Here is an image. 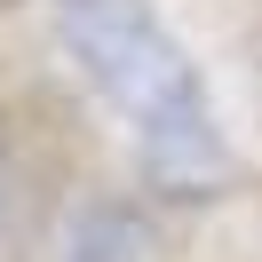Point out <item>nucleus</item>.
<instances>
[{
  "instance_id": "3",
  "label": "nucleus",
  "mask_w": 262,
  "mask_h": 262,
  "mask_svg": "<svg viewBox=\"0 0 262 262\" xmlns=\"http://www.w3.org/2000/svg\"><path fill=\"white\" fill-rule=\"evenodd\" d=\"M0 223H8V175H0Z\"/></svg>"
},
{
  "instance_id": "1",
  "label": "nucleus",
  "mask_w": 262,
  "mask_h": 262,
  "mask_svg": "<svg viewBox=\"0 0 262 262\" xmlns=\"http://www.w3.org/2000/svg\"><path fill=\"white\" fill-rule=\"evenodd\" d=\"M56 40L80 80L127 119L143 167L167 191H207L223 175L214 103L183 40L151 16V0H56Z\"/></svg>"
},
{
  "instance_id": "2",
  "label": "nucleus",
  "mask_w": 262,
  "mask_h": 262,
  "mask_svg": "<svg viewBox=\"0 0 262 262\" xmlns=\"http://www.w3.org/2000/svg\"><path fill=\"white\" fill-rule=\"evenodd\" d=\"M72 262H151V223L135 207H88L72 230Z\"/></svg>"
}]
</instances>
